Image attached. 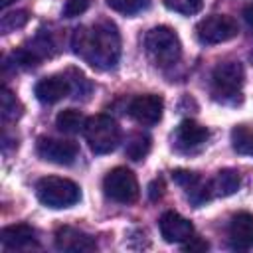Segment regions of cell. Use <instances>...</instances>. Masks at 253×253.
<instances>
[{"mask_svg": "<svg viewBox=\"0 0 253 253\" xmlns=\"http://www.w3.org/2000/svg\"><path fill=\"white\" fill-rule=\"evenodd\" d=\"M150 152V136L148 134H142V132H136L132 134L128 140H126V146H125V154L138 162V160H144V156Z\"/></svg>", "mask_w": 253, "mask_h": 253, "instance_id": "obj_18", "label": "cell"}, {"mask_svg": "<svg viewBox=\"0 0 253 253\" xmlns=\"http://www.w3.org/2000/svg\"><path fill=\"white\" fill-rule=\"evenodd\" d=\"M245 69L239 61H221L211 73V95L215 101L233 105L241 101Z\"/></svg>", "mask_w": 253, "mask_h": 253, "instance_id": "obj_2", "label": "cell"}, {"mask_svg": "<svg viewBox=\"0 0 253 253\" xmlns=\"http://www.w3.org/2000/svg\"><path fill=\"white\" fill-rule=\"evenodd\" d=\"M144 49H146L148 57L160 67L176 63L180 59V53H182L180 38L168 26H156L150 32H146Z\"/></svg>", "mask_w": 253, "mask_h": 253, "instance_id": "obj_3", "label": "cell"}, {"mask_svg": "<svg viewBox=\"0 0 253 253\" xmlns=\"http://www.w3.org/2000/svg\"><path fill=\"white\" fill-rule=\"evenodd\" d=\"M105 196L119 204H132L138 198V182L136 176L123 166L113 168L103 180Z\"/></svg>", "mask_w": 253, "mask_h": 253, "instance_id": "obj_7", "label": "cell"}, {"mask_svg": "<svg viewBox=\"0 0 253 253\" xmlns=\"http://www.w3.org/2000/svg\"><path fill=\"white\" fill-rule=\"evenodd\" d=\"M0 243L4 249H10V251L26 249L30 245H36V229L28 223L6 225L0 231Z\"/></svg>", "mask_w": 253, "mask_h": 253, "instance_id": "obj_15", "label": "cell"}, {"mask_svg": "<svg viewBox=\"0 0 253 253\" xmlns=\"http://www.w3.org/2000/svg\"><path fill=\"white\" fill-rule=\"evenodd\" d=\"M73 53L95 69H113L121 57V36L113 22H97L81 26L71 38Z\"/></svg>", "mask_w": 253, "mask_h": 253, "instance_id": "obj_1", "label": "cell"}, {"mask_svg": "<svg viewBox=\"0 0 253 253\" xmlns=\"http://www.w3.org/2000/svg\"><path fill=\"white\" fill-rule=\"evenodd\" d=\"M38 154L51 164L69 166L77 158V144L71 140H61V138H40Z\"/></svg>", "mask_w": 253, "mask_h": 253, "instance_id": "obj_9", "label": "cell"}, {"mask_svg": "<svg viewBox=\"0 0 253 253\" xmlns=\"http://www.w3.org/2000/svg\"><path fill=\"white\" fill-rule=\"evenodd\" d=\"M89 8V0H67L63 6V16L65 18H75L83 14Z\"/></svg>", "mask_w": 253, "mask_h": 253, "instance_id": "obj_25", "label": "cell"}, {"mask_svg": "<svg viewBox=\"0 0 253 253\" xmlns=\"http://www.w3.org/2000/svg\"><path fill=\"white\" fill-rule=\"evenodd\" d=\"M184 249H186V251H196V249L204 251V249H208V243H206V241H202L200 237H190V239L186 241Z\"/></svg>", "mask_w": 253, "mask_h": 253, "instance_id": "obj_27", "label": "cell"}, {"mask_svg": "<svg viewBox=\"0 0 253 253\" xmlns=\"http://www.w3.org/2000/svg\"><path fill=\"white\" fill-rule=\"evenodd\" d=\"M243 18H245V22H247L249 30L253 32V4L245 6V10H243Z\"/></svg>", "mask_w": 253, "mask_h": 253, "instance_id": "obj_28", "label": "cell"}, {"mask_svg": "<svg viewBox=\"0 0 253 253\" xmlns=\"http://www.w3.org/2000/svg\"><path fill=\"white\" fill-rule=\"evenodd\" d=\"M162 111H164V99L160 95L154 93H146V95H136L130 103H128V115L144 126H152L162 119Z\"/></svg>", "mask_w": 253, "mask_h": 253, "instance_id": "obj_8", "label": "cell"}, {"mask_svg": "<svg viewBox=\"0 0 253 253\" xmlns=\"http://www.w3.org/2000/svg\"><path fill=\"white\" fill-rule=\"evenodd\" d=\"M158 227H160V235L164 237L166 243H186L190 237H194L192 221L176 211L162 213Z\"/></svg>", "mask_w": 253, "mask_h": 253, "instance_id": "obj_11", "label": "cell"}, {"mask_svg": "<svg viewBox=\"0 0 253 253\" xmlns=\"http://www.w3.org/2000/svg\"><path fill=\"white\" fill-rule=\"evenodd\" d=\"M89 148L95 154H109L113 152L121 142V128L115 119L109 115H95L87 119L85 130H83Z\"/></svg>", "mask_w": 253, "mask_h": 253, "instance_id": "obj_5", "label": "cell"}, {"mask_svg": "<svg viewBox=\"0 0 253 253\" xmlns=\"http://www.w3.org/2000/svg\"><path fill=\"white\" fill-rule=\"evenodd\" d=\"M210 186H211L213 196L225 198V196H231V194H235V192L239 190V186H241V176H239V172L233 170V168H223V170H219V172L215 174V178L210 182Z\"/></svg>", "mask_w": 253, "mask_h": 253, "instance_id": "obj_16", "label": "cell"}, {"mask_svg": "<svg viewBox=\"0 0 253 253\" xmlns=\"http://www.w3.org/2000/svg\"><path fill=\"white\" fill-rule=\"evenodd\" d=\"M164 196V182L158 178V180H152L150 184H148V198L152 200V202H156V200H160Z\"/></svg>", "mask_w": 253, "mask_h": 253, "instance_id": "obj_26", "label": "cell"}, {"mask_svg": "<svg viewBox=\"0 0 253 253\" xmlns=\"http://www.w3.org/2000/svg\"><path fill=\"white\" fill-rule=\"evenodd\" d=\"M229 243L233 249H253V213L249 211H239L231 217L229 227Z\"/></svg>", "mask_w": 253, "mask_h": 253, "instance_id": "obj_13", "label": "cell"}, {"mask_svg": "<svg viewBox=\"0 0 253 253\" xmlns=\"http://www.w3.org/2000/svg\"><path fill=\"white\" fill-rule=\"evenodd\" d=\"M204 0H164V6L172 12H178V14H184V16H190V14H196L200 12Z\"/></svg>", "mask_w": 253, "mask_h": 253, "instance_id": "obj_23", "label": "cell"}, {"mask_svg": "<svg viewBox=\"0 0 253 253\" xmlns=\"http://www.w3.org/2000/svg\"><path fill=\"white\" fill-rule=\"evenodd\" d=\"M172 180L188 192L190 188H194V186L200 182V176H198L196 172H190V170H174V172H172Z\"/></svg>", "mask_w": 253, "mask_h": 253, "instance_id": "obj_24", "label": "cell"}, {"mask_svg": "<svg viewBox=\"0 0 253 253\" xmlns=\"http://www.w3.org/2000/svg\"><path fill=\"white\" fill-rule=\"evenodd\" d=\"M0 113H2V119L4 121H16L20 119L22 115V105L20 101L16 99V95L12 91H8L6 87L2 89V95H0Z\"/></svg>", "mask_w": 253, "mask_h": 253, "instance_id": "obj_20", "label": "cell"}, {"mask_svg": "<svg viewBox=\"0 0 253 253\" xmlns=\"http://www.w3.org/2000/svg\"><path fill=\"white\" fill-rule=\"evenodd\" d=\"M28 22V12L26 10H16V12H6L0 20V30L2 34H10L14 30L24 28Z\"/></svg>", "mask_w": 253, "mask_h": 253, "instance_id": "obj_22", "label": "cell"}, {"mask_svg": "<svg viewBox=\"0 0 253 253\" xmlns=\"http://www.w3.org/2000/svg\"><path fill=\"white\" fill-rule=\"evenodd\" d=\"M231 144H233V150L235 152L253 156V130H249L243 125L235 126L231 130Z\"/></svg>", "mask_w": 253, "mask_h": 253, "instance_id": "obj_19", "label": "cell"}, {"mask_svg": "<svg viewBox=\"0 0 253 253\" xmlns=\"http://www.w3.org/2000/svg\"><path fill=\"white\" fill-rule=\"evenodd\" d=\"M85 125H87V119L81 111L77 109H65L61 111L57 117H55V126L61 130V132H67V134H77V132H83L85 130Z\"/></svg>", "mask_w": 253, "mask_h": 253, "instance_id": "obj_17", "label": "cell"}, {"mask_svg": "<svg viewBox=\"0 0 253 253\" xmlns=\"http://www.w3.org/2000/svg\"><path fill=\"white\" fill-rule=\"evenodd\" d=\"M107 6L119 14L132 16L150 6V0H107Z\"/></svg>", "mask_w": 253, "mask_h": 253, "instance_id": "obj_21", "label": "cell"}, {"mask_svg": "<svg viewBox=\"0 0 253 253\" xmlns=\"http://www.w3.org/2000/svg\"><path fill=\"white\" fill-rule=\"evenodd\" d=\"M208 136H210V132L206 126H202L196 121L186 119L176 126L172 142H174V148L180 152H194L208 140Z\"/></svg>", "mask_w": 253, "mask_h": 253, "instance_id": "obj_10", "label": "cell"}, {"mask_svg": "<svg viewBox=\"0 0 253 253\" xmlns=\"http://www.w3.org/2000/svg\"><path fill=\"white\" fill-rule=\"evenodd\" d=\"M10 2H14V0H0V6H2V8H6Z\"/></svg>", "mask_w": 253, "mask_h": 253, "instance_id": "obj_29", "label": "cell"}, {"mask_svg": "<svg viewBox=\"0 0 253 253\" xmlns=\"http://www.w3.org/2000/svg\"><path fill=\"white\" fill-rule=\"evenodd\" d=\"M237 32H239L237 22L227 14H211L208 18L200 20L196 26V36L206 45L229 42L237 36Z\"/></svg>", "mask_w": 253, "mask_h": 253, "instance_id": "obj_6", "label": "cell"}, {"mask_svg": "<svg viewBox=\"0 0 253 253\" xmlns=\"http://www.w3.org/2000/svg\"><path fill=\"white\" fill-rule=\"evenodd\" d=\"M36 194H38V200L43 206L51 208V210L71 208L81 198L79 186L73 180L59 178V176H45V178H42L38 182V186H36Z\"/></svg>", "mask_w": 253, "mask_h": 253, "instance_id": "obj_4", "label": "cell"}, {"mask_svg": "<svg viewBox=\"0 0 253 253\" xmlns=\"http://www.w3.org/2000/svg\"><path fill=\"white\" fill-rule=\"evenodd\" d=\"M55 247L59 251H69V253H89L97 249V243L89 233L65 225L55 231Z\"/></svg>", "mask_w": 253, "mask_h": 253, "instance_id": "obj_12", "label": "cell"}, {"mask_svg": "<svg viewBox=\"0 0 253 253\" xmlns=\"http://www.w3.org/2000/svg\"><path fill=\"white\" fill-rule=\"evenodd\" d=\"M34 93H36L38 101H42L45 105H53L71 93V83L63 75H49L36 83Z\"/></svg>", "mask_w": 253, "mask_h": 253, "instance_id": "obj_14", "label": "cell"}]
</instances>
